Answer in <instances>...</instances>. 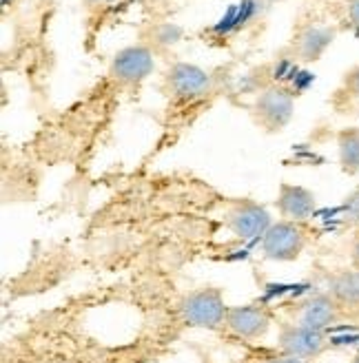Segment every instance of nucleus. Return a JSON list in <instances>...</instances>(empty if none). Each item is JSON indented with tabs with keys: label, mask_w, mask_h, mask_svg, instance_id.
Listing matches in <instances>:
<instances>
[{
	"label": "nucleus",
	"mask_w": 359,
	"mask_h": 363,
	"mask_svg": "<svg viewBox=\"0 0 359 363\" xmlns=\"http://www.w3.org/2000/svg\"><path fill=\"white\" fill-rule=\"evenodd\" d=\"M224 293L218 286H200L184 293L177 301V313L189 328H200L209 333H224L226 317Z\"/></svg>",
	"instance_id": "1"
},
{
	"label": "nucleus",
	"mask_w": 359,
	"mask_h": 363,
	"mask_svg": "<svg viewBox=\"0 0 359 363\" xmlns=\"http://www.w3.org/2000/svg\"><path fill=\"white\" fill-rule=\"evenodd\" d=\"M313 235L315 230L309 222L280 220L262 235V257L280 264L297 262L313 242Z\"/></svg>",
	"instance_id": "2"
},
{
	"label": "nucleus",
	"mask_w": 359,
	"mask_h": 363,
	"mask_svg": "<svg viewBox=\"0 0 359 363\" xmlns=\"http://www.w3.org/2000/svg\"><path fill=\"white\" fill-rule=\"evenodd\" d=\"M250 120L266 135L282 133L295 113V96L289 89L271 84L262 89L248 106Z\"/></svg>",
	"instance_id": "3"
},
{
	"label": "nucleus",
	"mask_w": 359,
	"mask_h": 363,
	"mask_svg": "<svg viewBox=\"0 0 359 363\" xmlns=\"http://www.w3.org/2000/svg\"><path fill=\"white\" fill-rule=\"evenodd\" d=\"M286 319L306 325V328H315V330H331L335 325H339L344 319H348L346 311L339 306L326 290H319V293H311L302 299L291 301L284 308Z\"/></svg>",
	"instance_id": "4"
},
{
	"label": "nucleus",
	"mask_w": 359,
	"mask_h": 363,
	"mask_svg": "<svg viewBox=\"0 0 359 363\" xmlns=\"http://www.w3.org/2000/svg\"><path fill=\"white\" fill-rule=\"evenodd\" d=\"M215 89V78L206 69L191 62H173L162 76V91L173 102L204 100Z\"/></svg>",
	"instance_id": "5"
},
{
	"label": "nucleus",
	"mask_w": 359,
	"mask_h": 363,
	"mask_svg": "<svg viewBox=\"0 0 359 363\" xmlns=\"http://www.w3.org/2000/svg\"><path fill=\"white\" fill-rule=\"evenodd\" d=\"M224 226L240 240H262L273 220L268 208L253 197H228L224 206Z\"/></svg>",
	"instance_id": "6"
},
{
	"label": "nucleus",
	"mask_w": 359,
	"mask_h": 363,
	"mask_svg": "<svg viewBox=\"0 0 359 363\" xmlns=\"http://www.w3.org/2000/svg\"><path fill=\"white\" fill-rule=\"evenodd\" d=\"M333 348V339L326 330L306 328V325L282 319L277 323V350L304 361H315Z\"/></svg>",
	"instance_id": "7"
},
{
	"label": "nucleus",
	"mask_w": 359,
	"mask_h": 363,
	"mask_svg": "<svg viewBox=\"0 0 359 363\" xmlns=\"http://www.w3.org/2000/svg\"><path fill=\"white\" fill-rule=\"evenodd\" d=\"M155 69V51L147 45H129L120 49L109 62V80L120 89H138Z\"/></svg>",
	"instance_id": "8"
},
{
	"label": "nucleus",
	"mask_w": 359,
	"mask_h": 363,
	"mask_svg": "<svg viewBox=\"0 0 359 363\" xmlns=\"http://www.w3.org/2000/svg\"><path fill=\"white\" fill-rule=\"evenodd\" d=\"M271 308L262 303H244V306H228L224 317V333L238 339L258 341L266 337L273 325Z\"/></svg>",
	"instance_id": "9"
},
{
	"label": "nucleus",
	"mask_w": 359,
	"mask_h": 363,
	"mask_svg": "<svg viewBox=\"0 0 359 363\" xmlns=\"http://www.w3.org/2000/svg\"><path fill=\"white\" fill-rule=\"evenodd\" d=\"M335 27L331 25H321V23H299L293 31V38L286 47V53H289L291 60L297 62H317L324 51L331 47V43L335 40Z\"/></svg>",
	"instance_id": "10"
},
{
	"label": "nucleus",
	"mask_w": 359,
	"mask_h": 363,
	"mask_svg": "<svg viewBox=\"0 0 359 363\" xmlns=\"http://www.w3.org/2000/svg\"><path fill=\"white\" fill-rule=\"evenodd\" d=\"M324 290L344 308L348 319H359V270L355 266L326 270Z\"/></svg>",
	"instance_id": "11"
},
{
	"label": "nucleus",
	"mask_w": 359,
	"mask_h": 363,
	"mask_svg": "<svg viewBox=\"0 0 359 363\" xmlns=\"http://www.w3.org/2000/svg\"><path fill=\"white\" fill-rule=\"evenodd\" d=\"M275 208L282 215V220L291 222H309L317 211V197L311 189L282 182L277 189Z\"/></svg>",
	"instance_id": "12"
},
{
	"label": "nucleus",
	"mask_w": 359,
	"mask_h": 363,
	"mask_svg": "<svg viewBox=\"0 0 359 363\" xmlns=\"http://www.w3.org/2000/svg\"><path fill=\"white\" fill-rule=\"evenodd\" d=\"M182 35H184V29L175 23H153L147 29H142L140 43L151 47L158 53V51H165V49L177 45L182 40Z\"/></svg>",
	"instance_id": "13"
},
{
	"label": "nucleus",
	"mask_w": 359,
	"mask_h": 363,
	"mask_svg": "<svg viewBox=\"0 0 359 363\" xmlns=\"http://www.w3.org/2000/svg\"><path fill=\"white\" fill-rule=\"evenodd\" d=\"M337 155L344 175L353 177L359 173V129L348 126L337 133Z\"/></svg>",
	"instance_id": "14"
},
{
	"label": "nucleus",
	"mask_w": 359,
	"mask_h": 363,
	"mask_svg": "<svg viewBox=\"0 0 359 363\" xmlns=\"http://www.w3.org/2000/svg\"><path fill=\"white\" fill-rule=\"evenodd\" d=\"M342 224L346 228H359V186H355L342 202Z\"/></svg>",
	"instance_id": "15"
},
{
	"label": "nucleus",
	"mask_w": 359,
	"mask_h": 363,
	"mask_svg": "<svg viewBox=\"0 0 359 363\" xmlns=\"http://www.w3.org/2000/svg\"><path fill=\"white\" fill-rule=\"evenodd\" d=\"M339 94L348 100H353V102H359V65H355L350 71H346Z\"/></svg>",
	"instance_id": "16"
},
{
	"label": "nucleus",
	"mask_w": 359,
	"mask_h": 363,
	"mask_svg": "<svg viewBox=\"0 0 359 363\" xmlns=\"http://www.w3.org/2000/svg\"><path fill=\"white\" fill-rule=\"evenodd\" d=\"M248 363H309V361H304V359H297V357H291V354H268V357H260V359H253V361H248Z\"/></svg>",
	"instance_id": "17"
},
{
	"label": "nucleus",
	"mask_w": 359,
	"mask_h": 363,
	"mask_svg": "<svg viewBox=\"0 0 359 363\" xmlns=\"http://www.w3.org/2000/svg\"><path fill=\"white\" fill-rule=\"evenodd\" d=\"M350 266L359 270V228H353V238H350Z\"/></svg>",
	"instance_id": "18"
},
{
	"label": "nucleus",
	"mask_w": 359,
	"mask_h": 363,
	"mask_svg": "<svg viewBox=\"0 0 359 363\" xmlns=\"http://www.w3.org/2000/svg\"><path fill=\"white\" fill-rule=\"evenodd\" d=\"M346 13L350 25L359 31V0H346Z\"/></svg>",
	"instance_id": "19"
},
{
	"label": "nucleus",
	"mask_w": 359,
	"mask_h": 363,
	"mask_svg": "<svg viewBox=\"0 0 359 363\" xmlns=\"http://www.w3.org/2000/svg\"><path fill=\"white\" fill-rule=\"evenodd\" d=\"M114 0H82V5L87 9H100V7H106V5H111Z\"/></svg>",
	"instance_id": "20"
},
{
	"label": "nucleus",
	"mask_w": 359,
	"mask_h": 363,
	"mask_svg": "<svg viewBox=\"0 0 359 363\" xmlns=\"http://www.w3.org/2000/svg\"><path fill=\"white\" fill-rule=\"evenodd\" d=\"M350 363H359V352H357V354H355V357L350 359Z\"/></svg>",
	"instance_id": "21"
},
{
	"label": "nucleus",
	"mask_w": 359,
	"mask_h": 363,
	"mask_svg": "<svg viewBox=\"0 0 359 363\" xmlns=\"http://www.w3.org/2000/svg\"><path fill=\"white\" fill-rule=\"evenodd\" d=\"M266 3H284V0H266Z\"/></svg>",
	"instance_id": "22"
},
{
	"label": "nucleus",
	"mask_w": 359,
	"mask_h": 363,
	"mask_svg": "<svg viewBox=\"0 0 359 363\" xmlns=\"http://www.w3.org/2000/svg\"><path fill=\"white\" fill-rule=\"evenodd\" d=\"M202 363H211V361H209V357H202Z\"/></svg>",
	"instance_id": "23"
},
{
	"label": "nucleus",
	"mask_w": 359,
	"mask_h": 363,
	"mask_svg": "<svg viewBox=\"0 0 359 363\" xmlns=\"http://www.w3.org/2000/svg\"><path fill=\"white\" fill-rule=\"evenodd\" d=\"M357 323H359V319H357Z\"/></svg>",
	"instance_id": "24"
}]
</instances>
